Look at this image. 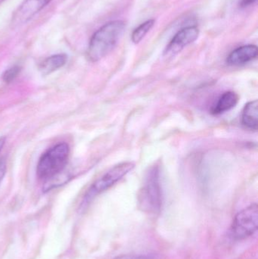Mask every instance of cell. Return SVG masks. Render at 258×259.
<instances>
[{
	"label": "cell",
	"mask_w": 258,
	"mask_h": 259,
	"mask_svg": "<svg viewBox=\"0 0 258 259\" xmlns=\"http://www.w3.org/2000/svg\"><path fill=\"white\" fill-rule=\"evenodd\" d=\"M126 23L121 20L110 21L100 27L91 37L86 56L96 62L106 57L116 47L126 30Z\"/></svg>",
	"instance_id": "1"
},
{
	"label": "cell",
	"mask_w": 258,
	"mask_h": 259,
	"mask_svg": "<svg viewBox=\"0 0 258 259\" xmlns=\"http://www.w3.org/2000/svg\"><path fill=\"white\" fill-rule=\"evenodd\" d=\"M70 147L66 143L55 145L45 151L36 166V175L42 181H48L60 175L68 164Z\"/></svg>",
	"instance_id": "2"
},
{
	"label": "cell",
	"mask_w": 258,
	"mask_h": 259,
	"mask_svg": "<svg viewBox=\"0 0 258 259\" xmlns=\"http://www.w3.org/2000/svg\"><path fill=\"white\" fill-rule=\"evenodd\" d=\"M138 205L149 214L160 212L162 206L161 172L159 165L152 166L145 176L143 185L138 193Z\"/></svg>",
	"instance_id": "3"
},
{
	"label": "cell",
	"mask_w": 258,
	"mask_h": 259,
	"mask_svg": "<svg viewBox=\"0 0 258 259\" xmlns=\"http://www.w3.org/2000/svg\"><path fill=\"white\" fill-rule=\"evenodd\" d=\"M134 167L135 164L133 162L127 161V162L120 163L109 169L91 186L85 196V202H89L97 195L109 190L127 174L130 173Z\"/></svg>",
	"instance_id": "4"
},
{
	"label": "cell",
	"mask_w": 258,
	"mask_h": 259,
	"mask_svg": "<svg viewBox=\"0 0 258 259\" xmlns=\"http://www.w3.org/2000/svg\"><path fill=\"white\" fill-rule=\"evenodd\" d=\"M258 227V207L252 204L239 211L232 225L233 237L239 240L247 238L257 231Z\"/></svg>",
	"instance_id": "5"
},
{
	"label": "cell",
	"mask_w": 258,
	"mask_h": 259,
	"mask_svg": "<svg viewBox=\"0 0 258 259\" xmlns=\"http://www.w3.org/2000/svg\"><path fill=\"white\" fill-rule=\"evenodd\" d=\"M199 36V29L196 26H189L179 30L167 46L164 55L173 57L178 54L185 47L195 42Z\"/></svg>",
	"instance_id": "6"
},
{
	"label": "cell",
	"mask_w": 258,
	"mask_h": 259,
	"mask_svg": "<svg viewBox=\"0 0 258 259\" xmlns=\"http://www.w3.org/2000/svg\"><path fill=\"white\" fill-rule=\"evenodd\" d=\"M51 0H24L12 15L14 27L22 25L42 11Z\"/></svg>",
	"instance_id": "7"
},
{
	"label": "cell",
	"mask_w": 258,
	"mask_h": 259,
	"mask_svg": "<svg viewBox=\"0 0 258 259\" xmlns=\"http://www.w3.org/2000/svg\"><path fill=\"white\" fill-rule=\"evenodd\" d=\"M257 46L252 44L242 46L230 53L227 57V62L228 65L239 66L257 59Z\"/></svg>",
	"instance_id": "8"
},
{
	"label": "cell",
	"mask_w": 258,
	"mask_h": 259,
	"mask_svg": "<svg viewBox=\"0 0 258 259\" xmlns=\"http://www.w3.org/2000/svg\"><path fill=\"white\" fill-rule=\"evenodd\" d=\"M239 96L233 91L224 93L218 99V102L214 105L212 113L215 115H221L231 110L237 105Z\"/></svg>",
	"instance_id": "9"
},
{
	"label": "cell",
	"mask_w": 258,
	"mask_h": 259,
	"mask_svg": "<svg viewBox=\"0 0 258 259\" xmlns=\"http://www.w3.org/2000/svg\"><path fill=\"white\" fill-rule=\"evenodd\" d=\"M68 61V56L64 53L53 55L44 59L39 65V70L42 75H48L62 68Z\"/></svg>",
	"instance_id": "10"
},
{
	"label": "cell",
	"mask_w": 258,
	"mask_h": 259,
	"mask_svg": "<svg viewBox=\"0 0 258 259\" xmlns=\"http://www.w3.org/2000/svg\"><path fill=\"white\" fill-rule=\"evenodd\" d=\"M258 103L257 100L249 102L242 111V123L247 129L256 131L258 126Z\"/></svg>",
	"instance_id": "11"
},
{
	"label": "cell",
	"mask_w": 258,
	"mask_h": 259,
	"mask_svg": "<svg viewBox=\"0 0 258 259\" xmlns=\"http://www.w3.org/2000/svg\"><path fill=\"white\" fill-rule=\"evenodd\" d=\"M154 24H156V21L154 19H149L138 26L132 33V42L135 44H139L145 38L147 33L154 27Z\"/></svg>",
	"instance_id": "12"
},
{
	"label": "cell",
	"mask_w": 258,
	"mask_h": 259,
	"mask_svg": "<svg viewBox=\"0 0 258 259\" xmlns=\"http://www.w3.org/2000/svg\"><path fill=\"white\" fill-rule=\"evenodd\" d=\"M21 68L18 65H14L11 67L9 69L5 71L3 75V79L6 83H11L13 81L21 72Z\"/></svg>",
	"instance_id": "13"
},
{
	"label": "cell",
	"mask_w": 258,
	"mask_h": 259,
	"mask_svg": "<svg viewBox=\"0 0 258 259\" xmlns=\"http://www.w3.org/2000/svg\"><path fill=\"white\" fill-rule=\"evenodd\" d=\"M6 169H7V166H6V161L2 160L0 161V184L6 175Z\"/></svg>",
	"instance_id": "14"
},
{
	"label": "cell",
	"mask_w": 258,
	"mask_h": 259,
	"mask_svg": "<svg viewBox=\"0 0 258 259\" xmlns=\"http://www.w3.org/2000/svg\"><path fill=\"white\" fill-rule=\"evenodd\" d=\"M256 2H257V0H241L239 2V7L245 9V8L248 7V6H251Z\"/></svg>",
	"instance_id": "15"
},
{
	"label": "cell",
	"mask_w": 258,
	"mask_h": 259,
	"mask_svg": "<svg viewBox=\"0 0 258 259\" xmlns=\"http://www.w3.org/2000/svg\"><path fill=\"white\" fill-rule=\"evenodd\" d=\"M115 259H146L145 257L136 256V255H124L117 257Z\"/></svg>",
	"instance_id": "16"
},
{
	"label": "cell",
	"mask_w": 258,
	"mask_h": 259,
	"mask_svg": "<svg viewBox=\"0 0 258 259\" xmlns=\"http://www.w3.org/2000/svg\"><path fill=\"white\" fill-rule=\"evenodd\" d=\"M5 143H6V138H5V137H2V138H0V152L3 150Z\"/></svg>",
	"instance_id": "17"
},
{
	"label": "cell",
	"mask_w": 258,
	"mask_h": 259,
	"mask_svg": "<svg viewBox=\"0 0 258 259\" xmlns=\"http://www.w3.org/2000/svg\"><path fill=\"white\" fill-rule=\"evenodd\" d=\"M3 1H5V0H0V4H1V3H3Z\"/></svg>",
	"instance_id": "18"
}]
</instances>
